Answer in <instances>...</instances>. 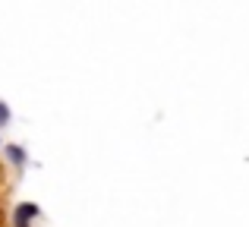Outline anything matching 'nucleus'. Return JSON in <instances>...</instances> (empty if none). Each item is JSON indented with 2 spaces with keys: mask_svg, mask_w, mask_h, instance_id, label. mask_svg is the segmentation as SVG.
<instances>
[{
  "mask_svg": "<svg viewBox=\"0 0 249 227\" xmlns=\"http://www.w3.org/2000/svg\"><path fill=\"white\" fill-rule=\"evenodd\" d=\"M10 117H13V114H10V107L0 101V126H6V123H10Z\"/></svg>",
  "mask_w": 249,
  "mask_h": 227,
  "instance_id": "3",
  "label": "nucleus"
},
{
  "mask_svg": "<svg viewBox=\"0 0 249 227\" xmlns=\"http://www.w3.org/2000/svg\"><path fill=\"white\" fill-rule=\"evenodd\" d=\"M38 205L35 202H19L16 209H13V227H32L38 221Z\"/></svg>",
  "mask_w": 249,
  "mask_h": 227,
  "instance_id": "1",
  "label": "nucleus"
},
{
  "mask_svg": "<svg viewBox=\"0 0 249 227\" xmlns=\"http://www.w3.org/2000/svg\"><path fill=\"white\" fill-rule=\"evenodd\" d=\"M3 158L10 161L13 167H25V164H29V152H25L22 145H16V142H10V145H3Z\"/></svg>",
  "mask_w": 249,
  "mask_h": 227,
  "instance_id": "2",
  "label": "nucleus"
}]
</instances>
